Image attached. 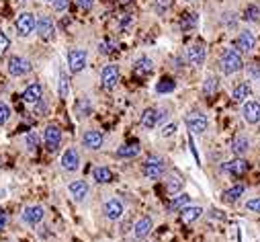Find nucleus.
<instances>
[{"label": "nucleus", "mask_w": 260, "mask_h": 242, "mask_svg": "<svg viewBox=\"0 0 260 242\" xmlns=\"http://www.w3.org/2000/svg\"><path fill=\"white\" fill-rule=\"evenodd\" d=\"M35 31H37V35H39L41 39H54V35H56V25H54L52 17L41 15V17L37 19V23H35Z\"/></svg>", "instance_id": "obj_9"}, {"label": "nucleus", "mask_w": 260, "mask_h": 242, "mask_svg": "<svg viewBox=\"0 0 260 242\" xmlns=\"http://www.w3.org/2000/svg\"><path fill=\"white\" fill-rule=\"evenodd\" d=\"M35 111H37L39 115H43V113H46V111H48V107H46V103H43V99L35 103Z\"/></svg>", "instance_id": "obj_45"}, {"label": "nucleus", "mask_w": 260, "mask_h": 242, "mask_svg": "<svg viewBox=\"0 0 260 242\" xmlns=\"http://www.w3.org/2000/svg\"><path fill=\"white\" fill-rule=\"evenodd\" d=\"M8 74L10 76H25V74H29L31 72V62L27 60V58H23V56H12L10 60H8Z\"/></svg>", "instance_id": "obj_5"}, {"label": "nucleus", "mask_w": 260, "mask_h": 242, "mask_svg": "<svg viewBox=\"0 0 260 242\" xmlns=\"http://www.w3.org/2000/svg\"><path fill=\"white\" fill-rule=\"evenodd\" d=\"M50 3H52V0H50Z\"/></svg>", "instance_id": "obj_51"}, {"label": "nucleus", "mask_w": 260, "mask_h": 242, "mask_svg": "<svg viewBox=\"0 0 260 242\" xmlns=\"http://www.w3.org/2000/svg\"><path fill=\"white\" fill-rule=\"evenodd\" d=\"M244 191H246L244 185H236V187L226 189L222 197H224V201H226V203H234V201H238V199H240V197L244 195Z\"/></svg>", "instance_id": "obj_28"}, {"label": "nucleus", "mask_w": 260, "mask_h": 242, "mask_svg": "<svg viewBox=\"0 0 260 242\" xmlns=\"http://www.w3.org/2000/svg\"><path fill=\"white\" fill-rule=\"evenodd\" d=\"M60 97L62 99H66L68 97V93H70V82H68V76H66V72H60Z\"/></svg>", "instance_id": "obj_35"}, {"label": "nucleus", "mask_w": 260, "mask_h": 242, "mask_svg": "<svg viewBox=\"0 0 260 242\" xmlns=\"http://www.w3.org/2000/svg\"><path fill=\"white\" fill-rule=\"evenodd\" d=\"M25 146H27V150H37V146H39V136L35 134V131H29L27 134V138H25Z\"/></svg>", "instance_id": "obj_38"}, {"label": "nucleus", "mask_w": 260, "mask_h": 242, "mask_svg": "<svg viewBox=\"0 0 260 242\" xmlns=\"http://www.w3.org/2000/svg\"><path fill=\"white\" fill-rule=\"evenodd\" d=\"M41 99H43V86H41L39 82L29 84L27 89H25V93H23V101H25V103L35 105V103H37V101H41Z\"/></svg>", "instance_id": "obj_20"}, {"label": "nucleus", "mask_w": 260, "mask_h": 242, "mask_svg": "<svg viewBox=\"0 0 260 242\" xmlns=\"http://www.w3.org/2000/svg\"><path fill=\"white\" fill-rule=\"evenodd\" d=\"M86 60H88V56H86V50H70L68 54V68L72 74H78L86 68Z\"/></svg>", "instance_id": "obj_8"}, {"label": "nucleus", "mask_w": 260, "mask_h": 242, "mask_svg": "<svg viewBox=\"0 0 260 242\" xmlns=\"http://www.w3.org/2000/svg\"><path fill=\"white\" fill-rule=\"evenodd\" d=\"M52 3H54V9L58 13H64V11L70 7V0H52Z\"/></svg>", "instance_id": "obj_41"}, {"label": "nucleus", "mask_w": 260, "mask_h": 242, "mask_svg": "<svg viewBox=\"0 0 260 242\" xmlns=\"http://www.w3.org/2000/svg\"><path fill=\"white\" fill-rule=\"evenodd\" d=\"M170 5H172V0H156V11L158 13H166L168 9H170Z\"/></svg>", "instance_id": "obj_42"}, {"label": "nucleus", "mask_w": 260, "mask_h": 242, "mask_svg": "<svg viewBox=\"0 0 260 242\" xmlns=\"http://www.w3.org/2000/svg\"><path fill=\"white\" fill-rule=\"evenodd\" d=\"M152 226H154V222H152V217L150 215H142L138 222H136V226H134V238L136 240H144V238H148L150 236V232H152Z\"/></svg>", "instance_id": "obj_16"}, {"label": "nucleus", "mask_w": 260, "mask_h": 242, "mask_svg": "<svg viewBox=\"0 0 260 242\" xmlns=\"http://www.w3.org/2000/svg\"><path fill=\"white\" fill-rule=\"evenodd\" d=\"M92 179L98 185H106V183L113 181V172H111V168H106V166H96V168H92Z\"/></svg>", "instance_id": "obj_24"}, {"label": "nucleus", "mask_w": 260, "mask_h": 242, "mask_svg": "<svg viewBox=\"0 0 260 242\" xmlns=\"http://www.w3.org/2000/svg\"><path fill=\"white\" fill-rule=\"evenodd\" d=\"M194 25H197V15L194 13H186L184 17H182V23H180V27H182V31H188V29H192Z\"/></svg>", "instance_id": "obj_37"}, {"label": "nucleus", "mask_w": 260, "mask_h": 242, "mask_svg": "<svg viewBox=\"0 0 260 242\" xmlns=\"http://www.w3.org/2000/svg\"><path fill=\"white\" fill-rule=\"evenodd\" d=\"M43 217H46V209L41 205H29L23 209V222L27 226H37L43 222Z\"/></svg>", "instance_id": "obj_11"}, {"label": "nucleus", "mask_w": 260, "mask_h": 242, "mask_svg": "<svg viewBox=\"0 0 260 242\" xmlns=\"http://www.w3.org/2000/svg\"><path fill=\"white\" fill-rule=\"evenodd\" d=\"M246 209L252 211V213H260V197H252V199H248Z\"/></svg>", "instance_id": "obj_40"}, {"label": "nucleus", "mask_w": 260, "mask_h": 242, "mask_svg": "<svg viewBox=\"0 0 260 242\" xmlns=\"http://www.w3.org/2000/svg\"><path fill=\"white\" fill-rule=\"evenodd\" d=\"M98 52H100L102 56L113 54V52H115V41H113V39H104V41H100V43H98Z\"/></svg>", "instance_id": "obj_36"}, {"label": "nucleus", "mask_w": 260, "mask_h": 242, "mask_svg": "<svg viewBox=\"0 0 260 242\" xmlns=\"http://www.w3.org/2000/svg\"><path fill=\"white\" fill-rule=\"evenodd\" d=\"M174 89H176V82H174V78H170V76L160 78V82L156 84V93L158 95H168V93H172Z\"/></svg>", "instance_id": "obj_29"}, {"label": "nucleus", "mask_w": 260, "mask_h": 242, "mask_svg": "<svg viewBox=\"0 0 260 242\" xmlns=\"http://www.w3.org/2000/svg\"><path fill=\"white\" fill-rule=\"evenodd\" d=\"M6 228V213L0 209V230H4Z\"/></svg>", "instance_id": "obj_48"}, {"label": "nucleus", "mask_w": 260, "mask_h": 242, "mask_svg": "<svg viewBox=\"0 0 260 242\" xmlns=\"http://www.w3.org/2000/svg\"><path fill=\"white\" fill-rule=\"evenodd\" d=\"M43 144L50 152H56L62 144V129L58 125H48L46 131H43Z\"/></svg>", "instance_id": "obj_7"}, {"label": "nucleus", "mask_w": 260, "mask_h": 242, "mask_svg": "<svg viewBox=\"0 0 260 242\" xmlns=\"http://www.w3.org/2000/svg\"><path fill=\"white\" fill-rule=\"evenodd\" d=\"M119 68L115 64H109V66H104L102 72H100V84H102V89L104 91H113L117 82H119Z\"/></svg>", "instance_id": "obj_6"}, {"label": "nucleus", "mask_w": 260, "mask_h": 242, "mask_svg": "<svg viewBox=\"0 0 260 242\" xmlns=\"http://www.w3.org/2000/svg\"><path fill=\"white\" fill-rule=\"evenodd\" d=\"M140 121H142V127H146V129H154V127L158 125V109H154V107L144 109Z\"/></svg>", "instance_id": "obj_21"}, {"label": "nucleus", "mask_w": 260, "mask_h": 242, "mask_svg": "<svg viewBox=\"0 0 260 242\" xmlns=\"http://www.w3.org/2000/svg\"><path fill=\"white\" fill-rule=\"evenodd\" d=\"M134 70H136L138 76H148V74L154 72V62H152L150 58H140L134 66Z\"/></svg>", "instance_id": "obj_27"}, {"label": "nucleus", "mask_w": 260, "mask_h": 242, "mask_svg": "<svg viewBox=\"0 0 260 242\" xmlns=\"http://www.w3.org/2000/svg\"><path fill=\"white\" fill-rule=\"evenodd\" d=\"M242 17H244V21H248V23H258L260 21V9L256 5H250V7H246Z\"/></svg>", "instance_id": "obj_34"}, {"label": "nucleus", "mask_w": 260, "mask_h": 242, "mask_svg": "<svg viewBox=\"0 0 260 242\" xmlns=\"http://www.w3.org/2000/svg\"><path fill=\"white\" fill-rule=\"evenodd\" d=\"M218 86H220L218 78H215V76H207L205 82H203V93H205L207 97H213L215 93H218Z\"/></svg>", "instance_id": "obj_32"}, {"label": "nucleus", "mask_w": 260, "mask_h": 242, "mask_svg": "<svg viewBox=\"0 0 260 242\" xmlns=\"http://www.w3.org/2000/svg\"><path fill=\"white\" fill-rule=\"evenodd\" d=\"M121 3H123V5H127V3H132V0H121Z\"/></svg>", "instance_id": "obj_50"}, {"label": "nucleus", "mask_w": 260, "mask_h": 242, "mask_svg": "<svg viewBox=\"0 0 260 242\" xmlns=\"http://www.w3.org/2000/svg\"><path fill=\"white\" fill-rule=\"evenodd\" d=\"M102 142H104V138L98 129H88V131H84V136H82V146L88 150H100Z\"/></svg>", "instance_id": "obj_14"}, {"label": "nucleus", "mask_w": 260, "mask_h": 242, "mask_svg": "<svg viewBox=\"0 0 260 242\" xmlns=\"http://www.w3.org/2000/svg\"><path fill=\"white\" fill-rule=\"evenodd\" d=\"M138 154H140V146L138 144H123L117 150V156L119 158H136Z\"/></svg>", "instance_id": "obj_30"}, {"label": "nucleus", "mask_w": 260, "mask_h": 242, "mask_svg": "<svg viewBox=\"0 0 260 242\" xmlns=\"http://www.w3.org/2000/svg\"><path fill=\"white\" fill-rule=\"evenodd\" d=\"M236 46L240 50V54H252L256 50V37L252 31H240L236 39Z\"/></svg>", "instance_id": "obj_12"}, {"label": "nucleus", "mask_w": 260, "mask_h": 242, "mask_svg": "<svg viewBox=\"0 0 260 242\" xmlns=\"http://www.w3.org/2000/svg\"><path fill=\"white\" fill-rule=\"evenodd\" d=\"M76 5H78V9H82V11H90V9L94 7V0H76Z\"/></svg>", "instance_id": "obj_43"}, {"label": "nucleus", "mask_w": 260, "mask_h": 242, "mask_svg": "<svg viewBox=\"0 0 260 242\" xmlns=\"http://www.w3.org/2000/svg\"><path fill=\"white\" fill-rule=\"evenodd\" d=\"M248 74H250V78H260V68L254 64V66H250V68H248Z\"/></svg>", "instance_id": "obj_47"}, {"label": "nucleus", "mask_w": 260, "mask_h": 242, "mask_svg": "<svg viewBox=\"0 0 260 242\" xmlns=\"http://www.w3.org/2000/svg\"><path fill=\"white\" fill-rule=\"evenodd\" d=\"M164 170H166V164H164V160L160 156L152 154V156L146 158V162H144V174H146L148 179H152V181L162 179L164 177Z\"/></svg>", "instance_id": "obj_2"}, {"label": "nucleus", "mask_w": 260, "mask_h": 242, "mask_svg": "<svg viewBox=\"0 0 260 242\" xmlns=\"http://www.w3.org/2000/svg\"><path fill=\"white\" fill-rule=\"evenodd\" d=\"M62 168L68 170V172H74V170L80 168V154H78L76 148H68L62 154Z\"/></svg>", "instance_id": "obj_13"}, {"label": "nucleus", "mask_w": 260, "mask_h": 242, "mask_svg": "<svg viewBox=\"0 0 260 242\" xmlns=\"http://www.w3.org/2000/svg\"><path fill=\"white\" fill-rule=\"evenodd\" d=\"M190 205V195L188 193H180V195H174L168 203V211H182L184 207Z\"/></svg>", "instance_id": "obj_22"}, {"label": "nucleus", "mask_w": 260, "mask_h": 242, "mask_svg": "<svg viewBox=\"0 0 260 242\" xmlns=\"http://www.w3.org/2000/svg\"><path fill=\"white\" fill-rule=\"evenodd\" d=\"M92 111V103L88 99H78L76 103V115L78 117H86V115H90Z\"/></svg>", "instance_id": "obj_31"}, {"label": "nucleus", "mask_w": 260, "mask_h": 242, "mask_svg": "<svg viewBox=\"0 0 260 242\" xmlns=\"http://www.w3.org/2000/svg\"><path fill=\"white\" fill-rule=\"evenodd\" d=\"M123 211H125V207H123V203L119 201V199H109L104 205H102V213H104V217L106 219H111V222H117V219L123 215Z\"/></svg>", "instance_id": "obj_15"}, {"label": "nucleus", "mask_w": 260, "mask_h": 242, "mask_svg": "<svg viewBox=\"0 0 260 242\" xmlns=\"http://www.w3.org/2000/svg\"><path fill=\"white\" fill-rule=\"evenodd\" d=\"M232 99L236 103H246L250 99V86L246 82H240L234 86V93H232Z\"/></svg>", "instance_id": "obj_26"}, {"label": "nucleus", "mask_w": 260, "mask_h": 242, "mask_svg": "<svg viewBox=\"0 0 260 242\" xmlns=\"http://www.w3.org/2000/svg\"><path fill=\"white\" fill-rule=\"evenodd\" d=\"M242 115L250 125L260 123V103L258 101H246L244 109H242Z\"/></svg>", "instance_id": "obj_17"}, {"label": "nucleus", "mask_w": 260, "mask_h": 242, "mask_svg": "<svg viewBox=\"0 0 260 242\" xmlns=\"http://www.w3.org/2000/svg\"><path fill=\"white\" fill-rule=\"evenodd\" d=\"M129 23H132V19H129V17H127V19H123V21H121V27H127Z\"/></svg>", "instance_id": "obj_49"}, {"label": "nucleus", "mask_w": 260, "mask_h": 242, "mask_svg": "<svg viewBox=\"0 0 260 242\" xmlns=\"http://www.w3.org/2000/svg\"><path fill=\"white\" fill-rule=\"evenodd\" d=\"M180 189H182V181H180V177H174V174H172V177L166 179V191H168L170 195H176Z\"/></svg>", "instance_id": "obj_33"}, {"label": "nucleus", "mask_w": 260, "mask_h": 242, "mask_svg": "<svg viewBox=\"0 0 260 242\" xmlns=\"http://www.w3.org/2000/svg\"><path fill=\"white\" fill-rule=\"evenodd\" d=\"M220 66H222V72H224L226 76L240 72V70H242V66H244L242 54L238 52V50H232V48H230V50H226V52H224V56H222Z\"/></svg>", "instance_id": "obj_1"}, {"label": "nucleus", "mask_w": 260, "mask_h": 242, "mask_svg": "<svg viewBox=\"0 0 260 242\" xmlns=\"http://www.w3.org/2000/svg\"><path fill=\"white\" fill-rule=\"evenodd\" d=\"M203 215V207L199 205H188L180 211V219H182V224H192V222H197V219Z\"/></svg>", "instance_id": "obj_23"}, {"label": "nucleus", "mask_w": 260, "mask_h": 242, "mask_svg": "<svg viewBox=\"0 0 260 242\" xmlns=\"http://www.w3.org/2000/svg\"><path fill=\"white\" fill-rule=\"evenodd\" d=\"M248 168H250L248 160H246V158H242V156H238V158H234V160L226 162L222 170H226L228 174H232V177H242V174H246V172H248Z\"/></svg>", "instance_id": "obj_10"}, {"label": "nucleus", "mask_w": 260, "mask_h": 242, "mask_svg": "<svg viewBox=\"0 0 260 242\" xmlns=\"http://www.w3.org/2000/svg\"><path fill=\"white\" fill-rule=\"evenodd\" d=\"M8 48V39H6V35L4 33H0V56H2V52Z\"/></svg>", "instance_id": "obj_46"}, {"label": "nucleus", "mask_w": 260, "mask_h": 242, "mask_svg": "<svg viewBox=\"0 0 260 242\" xmlns=\"http://www.w3.org/2000/svg\"><path fill=\"white\" fill-rule=\"evenodd\" d=\"M186 62H188L190 66H194V68L203 66V62H205V48L199 46V43L188 46V48H186Z\"/></svg>", "instance_id": "obj_18"}, {"label": "nucleus", "mask_w": 260, "mask_h": 242, "mask_svg": "<svg viewBox=\"0 0 260 242\" xmlns=\"http://www.w3.org/2000/svg\"><path fill=\"white\" fill-rule=\"evenodd\" d=\"M10 119V107L6 103H0V125H4Z\"/></svg>", "instance_id": "obj_39"}, {"label": "nucleus", "mask_w": 260, "mask_h": 242, "mask_svg": "<svg viewBox=\"0 0 260 242\" xmlns=\"http://www.w3.org/2000/svg\"><path fill=\"white\" fill-rule=\"evenodd\" d=\"M68 191H70V195H72L74 201H84L86 195H88V183L82 181V179L72 181V183L68 185Z\"/></svg>", "instance_id": "obj_19"}, {"label": "nucleus", "mask_w": 260, "mask_h": 242, "mask_svg": "<svg viewBox=\"0 0 260 242\" xmlns=\"http://www.w3.org/2000/svg\"><path fill=\"white\" fill-rule=\"evenodd\" d=\"M248 148H250V142H248V138H246L244 134H240V136H236V138H234V142H232V150H234L236 156H244V154L248 152Z\"/></svg>", "instance_id": "obj_25"}, {"label": "nucleus", "mask_w": 260, "mask_h": 242, "mask_svg": "<svg viewBox=\"0 0 260 242\" xmlns=\"http://www.w3.org/2000/svg\"><path fill=\"white\" fill-rule=\"evenodd\" d=\"M35 23H37V19L33 13H20L14 21V27H16V33L20 37H29L33 31H35Z\"/></svg>", "instance_id": "obj_4"}, {"label": "nucleus", "mask_w": 260, "mask_h": 242, "mask_svg": "<svg viewBox=\"0 0 260 242\" xmlns=\"http://www.w3.org/2000/svg\"><path fill=\"white\" fill-rule=\"evenodd\" d=\"M174 134H176V123H170V125H166L162 129V136L164 138H170V136H174Z\"/></svg>", "instance_id": "obj_44"}, {"label": "nucleus", "mask_w": 260, "mask_h": 242, "mask_svg": "<svg viewBox=\"0 0 260 242\" xmlns=\"http://www.w3.org/2000/svg\"><path fill=\"white\" fill-rule=\"evenodd\" d=\"M184 121H186L188 131H192V134H197V136H199V134H205L207 127H209L207 115H203L201 111H190V113H186Z\"/></svg>", "instance_id": "obj_3"}]
</instances>
